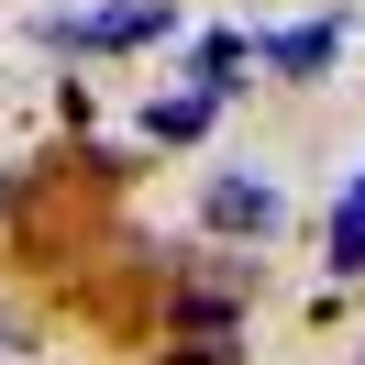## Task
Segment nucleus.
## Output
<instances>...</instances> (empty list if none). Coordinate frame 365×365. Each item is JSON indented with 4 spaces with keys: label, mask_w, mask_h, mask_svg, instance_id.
<instances>
[{
    "label": "nucleus",
    "mask_w": 365,
    "mask_h": 365,
    "mask_svg": "<svg viewBox=\"0 0 365 365\" xmlns=\"http://www.w3.org/2000/svg\"><path fill=\"white\" fill-rule=\"evenodd\" d=\"M200 222H210V232H232V244H266V232L288 222V200H277L266 178H210V200H200Z\"/></svg>",
    "instance_id": "f257e3e1"
},
{
    "label": "nucleus",
    "mask_w": 365,
    "mask_h": 365,
    "mask_svg": "<svg viewBox=\"0 0 365 365\" xmlns=\"http://www.w3.org/2000/svg\"><path fill=\"white\" fill-rule=\"evenodd\" d=\"M56 34H78V45H155L166 0H122V11H100V23H56Z\"/></svg>",
    "instance_id": "f03ea898"
},
{
    "label": "nucleus",
    "mask_w": 365,
    "mask_h": 365,
    "mask_svg": "<svg viewBox=\"0 0 365 365\" xmlns=\"http://www.w3.org/2000/svg\"><path fill=\"white\" fill-rule=\"evenodd\" d=\"M332 45H343V23H299V34H266V67H277V78H321V67H332Z\"/></svg>",
    "instance_id": "7ed1b4c3"
},
{
    "label": "nucleus",
    "mask_w": 365,
    "mask_h": 365,
    "mask_svg": "<svg viewBox=\"0 0 365 365\" xmlns=\"http://www.w3.org/2000/svg\"><path fill=\"white\" fill-rule=\"evenodd\" d=\"M210 133V89H188V100H155L144 111V144H200Z\"/></svg>",
    "instance_id": "20e7f679"
},
{
    "label": "nucleus",
    "mask_w": 365,
    "mask_h": 365,
    "mask_svg": "<svg viewBox=\"0 0 365 365\" xmlns=\"http://www.w3.org/2000/svg\"><path fill=\"white\" fill-rule=\"evenodd\" d=\"M244 34H200V56H188V67H200V89H232V67H244Z\"/></svg>",
    "instance_id": "39448f33"
},
{
    "label": "nucleus",
    "mask_w": 365,
    "mask_h": 365,
    "mask_svg": "<svg viewBox=\"0 0 365 365\" xmlns=\"http://www.w3.org/2000/svg\"><path fill=\"white\" fill-rule=\"evenodd\" d=\"M332 266H343V277L365 266V200H343V210H332Z\"/></svg>",
    "instance_id": "423d86ee"
}]
</instances>
